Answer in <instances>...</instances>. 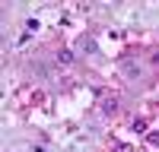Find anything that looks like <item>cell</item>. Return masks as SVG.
I'll use <instances>...</instances> for the list:
<instances>
[{
  "instance_id": "1",
  "label": "cell",
  "mask_w": 159,
  "mask_h": 152,
  "mask_svg": "<svg viewBox=\"0 0 159 152\" xmlns=\"http://www.w3.org/2000/svg\"><path fill=\"white\" fill-rule=\"evenodd\" d=\"M80 48H83V51H89V54H92V51H96V41H92V38H83V44H80Z\"/></svg>"
},
{
  "instance_id": "2",
  "label": "cell",
  "mask_w": 159,
  "mask_h": 152,
  "mask_svg": "<svg viewBox=\"0 0 159 152\" xmlns=\"http://www.w3.org/2000/svg\"><path fill=\"white\" fill-rule=\"evenodd\" d=\"M57 60H61V63H73V54H70V51H61Z\"/></svg>"
}]
</instances>
